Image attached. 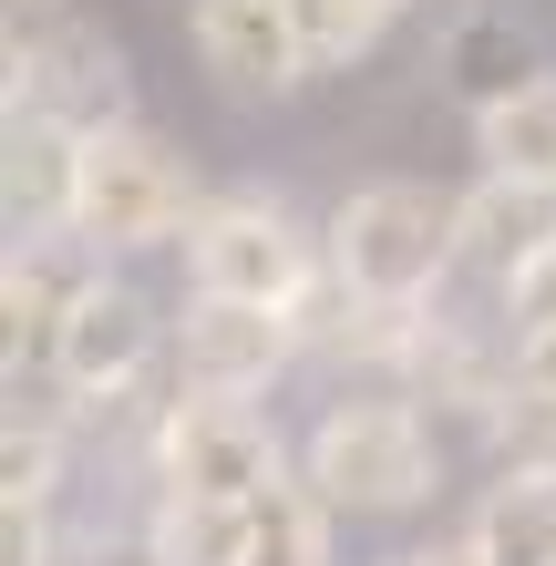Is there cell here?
<instances>
[{
  "instance_id": "6da1fadb",
  "label": "cell",
  "mask_w": 556,
  "mask_h": 566,
  "mask_svg": "<svg viewBox=\"0 0 556 566\" xmlns=\"http://www.w3.org/2000/svg\"><path fill=\"white\" fill-rule=\"evenodd\" d=\"M300 484L331 515H412L443 494V432L402 391H340L300 432Z\"/></svg>"
},
{
  "instance_id": "7a4b0ae2",
  "label": "cell",
  "mask_w": 556,
  "mask_h": 566,
  "mask_svg": "<svg viewBox=\"0 0 556 566\" xmlns=\"http://www.w3.org/2000/svg\"><path fill=\"white\" fill-rule=\"evenodd\" d=\"M319 248H331V269L361 298H391V310H433L443 279L464 269V248H453V196L412 186V176L350 186L331 207V227H319Z\"/></svg>"
},
{
  "instance_id": "3957f363",
  "label": "cell",
  "mask_w": 556,
  "mask_h": 566,
  "mask_svg": "<svg viewBox=\"0 0 556 566\" xmlns=\"http://www.w3.org/2000/svg\"><path fill=\"white\" fill-rule=\"evenodd\" d=\"M207 217L196 165L155 135V124H114L83 135V186H73V238L93 258H145V248H186V227Z\"/></svg>"
},
{
  "instance_id": "277c9868",
  "label": "cell",
  "mask_w": 556,
  "mask_h": 566,
  "mask_svg": "<svg viewBox=\"0 0 556 566\" xmlns=\"http://www.w3.org/2000/svg\"><path fill=\"white\" fill-rule=\"evenodd\" d=\"M186 289L196 298H248V310H300L310 279L331 269V248L289 217V196L269 186H227L207 196V217L186 227Z\"/></svg>"
},
{
  "instance_id": "5b68a950",
  "label": "cell",
  "mask_w": 556,
  "mask_h": 566,
  "mask_svg": "<svg viewBox=\"0 0 556 566\" xmlns=\"http://www.w3.org/2000/svg\"><path fill=\"white\" fill-rule=\"evenodd\" d=\"M145 474L155 494H196V505H258L279 474H300L279 422L258 402H217V391H176L145 422Z\"/></svg>"
},
{
  "instance_id": "8992f818",
  "label": "cell",
  "mask_w": 556,
  "mask_h": 566,
  "mask_svg": "<svg viewBox=\"0 0 556 566\" xmlns=\"http://www.w3.org/2000/svg\"><path fill=\"white\" fill-rule=\"evenodd\" d=\"M155 350H176V319L155 310V298L135 279H93L83 289V310L62 319V340L42 360V381H52V402L62 412H114V402H135L145 371H155Z\"/></svg>"
},
{
  "instance_id": "52a82bcc",
  "label": "cell",
  "mask_w": 556,
  "mask_h": 566,
  "mask_svg": "<svg viewBox=\"0 0 556 566\" xmlns=\"http://www.w3.org/2000/svg\"><path fill=\"white\" fill-rule=\"evenodd\" d=\"M11 114H42L62 135H114V124H135V62L93 21L11 31Z\"/></svg>"
},
{
  "instance_id": "ba28073f",
  "label": "cell",
  "mask_w": 556,
  "mask_h": 566,
  "mask_svg": "<svg viewBox=\"0 0 556 566\" xmlns=\"http://www.w3.org/2000/svg\"><path fill=\"white\" fill-rule=\"evenodd\" d=\"M186 42L227 104H279V93H300L319 73L289 0H186Z\"/></svg>"
},
{
  "instance_id": "9c48e42d",
  "label": "cell",
  "mask_w": 556,
  "mask_h": 566,
  "mask_svg": "<svg viewBox=\"0 0 556 566\" xmlns=\"http://www.w3.org/2000/svg\"><path fill=\"white\" fill-rule=\"evenodd\" d=\"M289 360H300L289 310H248V298H196V289H186V310H176V391L258 402Z\"/></svg>"
},
{
  "instance_id": "30bf717a",
  "label": "cell",
  "mask_w": 556,
  "mask_h": 566,
  "mask_svg": "<svg viewBox=\"0 0 556 566\" xmlns=\"http://www.w3.org/2000/svg\"><path fill=\"white\" fill-rule=\"evenodd\" d=\"M433 83L474 124V114L515 104L526 83H546V42L526 31V11H505V0H464V11L443 21V42H433Z\"/></svg>"
},
{
  "instance_id": "8fae6325",
  "label": "cell",
  "mask_w": 556,
  "mask_h": 566,
  "mask_svg": "<svg viewBox=\"0 0 556 566\" xmlns=\"http://www.w3.org/2000/svg\"><path fill=\"white\" fill-rule=\"evenodd\" d=\"M104 279V258L83 238H11V269H0V319H11V391L21 371H42L62 319L83 310V289Z\"/></svg>"
},
{
  "instance_id": "7c38bea8",
  "label": "cell",
  "mask_w": 556,
  "mask_h": 566,
  "mask_svg": "<svg viewBox=\"0 0 556 566\" xmlns=\"http://www.w3.org/2000/svg\"><path fill=\"white\" fill-rule=\"evenodd\" d=\"M453 248H464V269L484 289L526 279L536 258L556 248V196L546 186H515V176H474L464 196H453Z\"/></svg>"
},
{
  "instance_id": "4fadbf2b",
  "label": "cell",
  "mask_w": 556,
  "mask_h": 566,
  "mask_svg": "<svg viewBox=\"0 0 556 566\" xmlns=\"http://www.w3.org/2000/svg\"><path fill=\"white\" fill-rule=\"evenodd\" d=\"M73 186H83V135H62L42 114H11V145H0L11 238H73Z\"/></svg>"
},
{
  "instance_id": "5bb4252c",
  "label": "cell",
  "mask_w": 556,
  "mask_h": 566,
  "mask_svg": "<svg viewBox=\"0 0 556 566\" xmlns=\"http://www.w3.org/2000/svg\"><path fill=\"white\" fill-rule=\"evenodd\" d=\"M474 155H484V176H515V186H546L556 196V73L526 83L515 104L474 114Z\"/></svg>"
},
{
  "instance_id": "9a60e30c",
  "label": "cell",
  "mask_w": 556,
  "mask_h": 566,
  "mask_svg": "<svg viewBox=\"0 0 556 566\" xmlns=\"http://www.w3.org/2000/svg\"><path fill=\"white\" fill-rule=\"evenodd\" d=\"M464 536L484 566H556V484H484L474 494V515H464Z\"/></svg>"
},
{
  "instance_id": "2e32d148",
  "label": "cell",
  "mask_w": 556,
  "mask_h": 566,
  "mask_svg": "<svg viewBox=\"0 0 556 566\" xmlns=\"http://www.w3.org/2000/svg\"><path fill=\"white\" fill-rule=\"evenodd\" d=\"M145 566H248V505L155 494L145 505Z\"/></svg>"
},
{
  "instance_id": "e0dca14e",
  "label": "cell",
  "mask_w": 556,
  "mask_h": 566,
  "mask_svg": "<svg viewBox=\"0 0 556 566\" xmlns=\"http://www.w3.org/2000/svg\"><path fill=\"white\" fill-rule=\"evenodd\" d=\"M62 463H73V443H62V402H21V391H11V432H0V505L52 515Z\"/></svg>"
},
{
  "instance_id": "ac0fdd59",
  "label": "cell",
  "mask_w": 556,
  "mask_h": 566,
  "mask_svg": "<svg viewBox=\"0 0 556 566\" xmlns=\"http://www.w3.org/2000/svg\"><path fill=\"white\" fill-rule=\"evenodd\" d=\"M248 566H331V505L300 474H279L248 505Z\"/></svg>"
},
{
  "instance_id": "d6986e66",
  "label": "cell",
  "mask_w": 556,
  "mask_h": 566,
  "mask_svg": "<svg viewBox=\"0 0 556 566\" xmlns=\"http://www.w3.org/2000/svg\"><path fill=\"white\" fill-rule=\"evenodd\" d=\"M474 432H484V453H495V474H505V484H556V391L515 381Z\"/></svg>"
},
{
  "instance_id": "ffe728a7",
  "label": "cell",
  "mask_w": 556,
  "mask_h": 566,
  "mask_svg": "<svg viewBox=\"0 0 556 566\" xmlns=\"http://www.w3.org/2000/svg\"><path fill=\"white\" fill-rule=\"evenodd\" d=\"M289 11H300L319 73H331V62H361V52L381 42V11H361V0H289Z\"/></svg>"
},
{
  "instance_id": "44dd1931",
  "label": "cell",
  "mask_w": 556,
  "mask_h": 566,
  "mask_svg": "<svg viewBox=\"0 0 556 566\" xmlns=\"http://www.w3.org/2000/svg\"><path fill=\"white\" fill-rule=\"evenodd\" d=\"M495 310H505V340H526V329H556V248L536 258L526 279H505V289H495Z\"/></svg>"
},
{
  "instance_id": "7402d4cb",
  "label": "cell",
  "mask_w": 556,
  "mask_h": 566,
  "mask_svg": "<svg viewBox=\"0 0 556 566\" xmlns=\"http://www.w3.org/2000/svg\"><path fill=\"white\" fill-rule=\"evenodd\" d=\"M0 566H62V546H52V515L0 505Z\"/></svg>"
},
{
  "instance_id": "603a6c76",
  "label": "cell",
  "mask_w": 556,
  "mask_h": 566,
  "mask_svg": "<svg viewBox=\"0 0 556 566\" xmlns=\"http://www.w3.org/2000/svg\"><path fill=\"white\" fill-rule=\"evenodd\" d=\"M515 381L556 391V329H526V340H515Z\"/></svg>"
},
{
  "instance_id": "cb8c5ba5",
  "label": "cell",
  "mask_w": 556,
  "mask_h": 566,
  "mask_svg": "<svg viewBox=\"0 0 556 566\" xmlns=\"http://www.w3.org/2000/svg\"><path fill=\"white\" fill-rule=\"evenodd\" d=\"M381 566H484V556H474V536H433V546H402Z\"/></svg>"
},
{
  "instance_id": "d4e9b609",
  "label": "cell",
  "mask_w": 556,
  "mask_h": 566,
  "mask_svg": "<svg viewBox=\"0 0 556 566\" xmlns=\"http://www.w3.org/2000/svg\"><path fill=\"white\" fill-rule=\"evenodd\" d=\"M52 21H73V0H11V31H52Z\"/></svg>"
},
{
  "instance_id": "484cf974",
  "label": "cell",
  "mask_w": 556,
  "mask_h": 566,
  "mask_svg": "<svg viewBox=\"0 0 556 566\" xmlns=\"http://www.w3.org/2000/svg\"><path fill=\"white\" fill-rule=\"evenodd\" d=\"M361 11H381V21H402V11H412V0H361Z\"/></svg>"
}]
</instances>
